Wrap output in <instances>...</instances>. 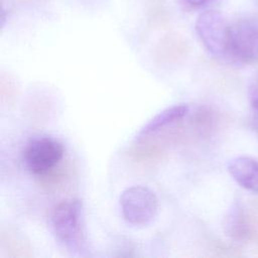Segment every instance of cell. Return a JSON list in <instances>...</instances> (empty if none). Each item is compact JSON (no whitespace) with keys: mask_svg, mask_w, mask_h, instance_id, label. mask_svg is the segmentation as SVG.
I'll use <instances>...</instances> for the list:
<instances>
[{"mask_svg":"<svg viewBox=\"0 0 258 258\" xmlns=\"http://www.w3.org/2000/svg\"><path fill=\"white\" fill-rule=\"evenodd\" d=\"M180 1L185 6L186 9L197 10V9H201L208 6L215 0H180Z\"/></svg>","mask_w":258,"mask_h":258,"instance_id":"cell-10","label":"cell"},{"mask_svg":"<svg viewBox=\"0 0 258 258\" xmlns=\"http://www.w3.org/2000/svg\"><path fill=\"white\" fill-rule=\"evenodd\" d=\"M228 171L243 188L258 194V160L249 156H238L228 163Z\"/></svg>","mask_w":258,"mask_h":258,"instance_id":"cell-6","label":"cell"},{"mask_svg":"<svg viewBox=\"0 0 258 258\" xmlns=\"http://www.w3.org/2000/svg\"><path fill=\"white\" fill-rule=\"evenodd\" d=\"M195 29L204 47L213 56L227 59L230 24L221 12L212 9L202 12L196 20Z\"/></svg>","mask_w":258,"mask_h":258,"instance_id":"cell-4","label":"cell"},{"mask_svg":"<svg viewBox=\"0 0 258 258\" xmlns=\"http://www.w3.org/2000/svg\"><path fill=\"white\" fill-rule=\"evenodd\" d=\"M49 224L55 238L68 249L79 250L83 240V206L78 199L56 204L50 212Z\"/></svg>","mask_w":258,"mask_h":258,"instance_id":"cell-1","label":"cell"},{"mask_svg":"<svg viewBox=\"0 0 258 258\" xmlns=\"http://www.w3.org/2000/svg\"><path fill=\"white\" fill-rule=\"evenodd\" d=\"M227 59L237 64L258 61V18L244 17L230 24Z\"/></svg>","mask_w":258,"mask_h":258,"instance_id":"cell-3","label":"cell"},{"mask_svg":"<svg viewBox=\"0 0 258 258\" xmlns=\"http://www.w3.org/2000/svg\"><path fill=\"white\" fill-rule=\"evenodd\" d=\"M225 234L235 242H245L250 236V227L247 217L240 204H234L224 221Z\"/></svg>","mask_w":258,"mask_h":258,"instance_id":"cell-8","label":"cell"},{"mask_svg":"<svg viewBox=\"0 0 258 258\" xmlns=\"http://www.w3.org/2000/svg\"><path fill=\"white\" fill-rule=\"evenodd\" d=\"M64 155L63 144L47 135L31 138L23 149L25 167L35 175H42L54 168Z\"/></svg>","mask_w":258,"mask_h":258,"instance_id":"cell-5","label":"cell"},{"mask_svg":"<svg viewBox=\"0 0 258 258\" xmlns=\"http://www.w3.org/2000/svg\"><path fill=\"white\" fill-rule=\"evenodd\" d=\"M123 219L132 226L150 225L158 213V199L154 191L145 185L125 188L119 198Z\"/></svg>","mask_w":258,"mask_h":258,"instance_id":"cell-2","label":"cell"},{"mask_svg":"<svg viewBox=\"0 0 258 258\" xmlns=\"http://www.w3.org/2000/svg\"><path fill=\"white\" fill-rule=\"evenodd\" d=\"M189 111V107L186 104H177L167 107L153 116L135 136V141H141L147 136L159 131L160 129L170 125L176 121H179Z\"/></svg>","mask_w":258,"mask_h":258,"instance_id":"cell-7","label":"cell"},{"mask_svg":"<svg viewBox=\"0 0 258 258\" xmlns=\"http://www.w3.org/2000/svg\"><path fill=\"white\" fill-rule=\"evenodd\" d=\"M248 95L251 109V122L253 127L258 130V76L252 82Z\"/></svg>","mask_w":258,"mask_h":258,"instance_id":"cell-9","label":"cell"}]
</instances>
